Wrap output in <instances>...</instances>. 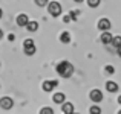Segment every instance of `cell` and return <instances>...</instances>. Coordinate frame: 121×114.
<instances>
[{
	"label": "cell",
	"instance_id": "14",
	"mask_svg": "<svg viewBox=\"0 0 121 114\" xmlns=\"http://www.w3.org/2000/svg\"><path fill=\"white\" fill-rule=\"evenodd\" d=\"M112 44L113 47H117V49H118V47H121V37H113L112 38Z\"/></svg>",
	"mask_w": 121,
	"mask_h": 114
},
{
	"label": "cell",
	"instance_id": "25",
	"mask_svg": "<svg viewBox=\"0 0 121 114\" xmlns=\"http://www.w3.org/2000/svg\"><path fill=\"white\" fill-rule=\"evenodd\" d=\"M3 37V32H2V29H0V38H2Z\"/></svg>",
	"mask_w": 121,
	"mask_h": 114
},
{
	"label": "cell",
	"instance_id": "13",
	"mask_svg": "<svg viewBox=\"0 0 121 114\" xmlns=\"http://www.w3.org/2000/svg\"><path fill=\"white\" fill-rule=\"evenodd\" d=\"M60 41H61V43H69V41H71V35H69V32H63L61 35H60Z\"/></svg>",
	"mask_w": 121,
	"mask_h": 114
},
{
	"label": "cell",
	"instance_id": "8",
	"mask_svg": "<svg viewBox=\"0 0 121 114\" xmlns=\"http://www.w3.org/2000/svg\"><path fill=\"white\" fill-rule=\"evenodd\" d=\"M100 38H101V41H103L104 44H110V43H112V38H113V37L106 30V32H103V35H101Z\"/></svg>",
	"mask_w": 121,
	"mask_h": 114
},
{
	"label": "cell",
	"instance_id": "16",
	"mask_svg": "<svg viewBox=\"0 0 121 114\" xmlns=\"http://www.w3.org/2000/svg\"><path fill=\"white\" fill-rule=\"evenodd\" d=\"M87 5L91 6V8H97V6L100 5V0H87Z\"/></svg>",
	"mask_w": 121,
	"mask_h": 114
},
{
	"label": "cell",
	"instance_id": "3",
	"mask_svg": "<svg viewBox=\"0 0 121 114\" xmlns=\"http://www.w3.org/2000/svg\"><path fill=\"white\" fill-rule=\"evenodd\" d=\"M0 108H3V110H11L12 108V99L11 97H2L0 99Z\"/></svg>",
	"mask_w": 121,
	"mask_h": 114
},
{
	"label": "cell",
	"instance_id": "11",
	"mask_svg": "<svg viewBox=\"0 0 121 114\" xmlns=\"http://www.w3.org/2000/svg\"><path fill=\"white\" fill-rule=\"evenodd\" d=\"M63 113L65 114H72L74 113V105H72V103H65V105H63Z\"/></svg>",
	"mask_w": 121,
	"mask_h": 114
},
{
	"label": "cell",
	"instance_id": "27",
	"mask_svg": "<svg viewBox=\"0 0 121 114\" xmlns=\"http://www.w3.org/2000/svg\"><path fill=\"white\" fill-rule=\"evenodd\" d=\"M0 18H2V9H0Z\"/></svg>",
	"mask_w": 121,
	"mask_h": 114
},
{
	"label": "cell",
	"instance_id": "1",
	"mask_svg": "<svg viewBox=\"0 0 121 114\" xmlns=\"http://www.w3.org/2000/svg\"><path fill=\"white\" fill-rule=\"evenodd\" d=\"M57 73H58L61 78H69L74 73V65L69 61H61L58 65H57Z\"/></svg>",
	"mask_w": 121,
	"mask_h": 114
},
{
	"label": "cell",
	"instance_id": "5",
	"mask_svg": "<svg viewBox=\"0 0 121 114\" xmlns=\"http://www.w3.org/2000/svg\"><path fill=\"white\" fill-rule=\"evenodd\" d=\"M98 29H101V30H109L110 29V21L107 20V18H101V20L98 21Z\"/></svg>",
	"mask_w": 121,
	"mask_h": 114
},
{
	"label": "cell",
	"instance_id": "21",
	"mask_svg": "<svg viewBox=\"0 0 121 114\" xmlns=\"http://www.w3.org/2000/svg\"><path fill=\"white\" fill-rule=\"evenodd\" d=\"M32 44H34V41H32V40H25L23 47H26V46H32Z\"/></svg>",
	"mask_w": 121,
	"mask_h": 114
},
{
	"label": "cell",
	"instance_id": "12",
	"mask_svg": "<svg viewBox=\"0 0 121 114\" xmlns=\"http://www.w3.org/2000/svg\"><path fill=\"white\" fill-rule=\"evenodd\" d=\"M54 102L55 103H63L65 102V94L63 93H57L55 96H54Z\"/></svg>",
	"mask_w": 121,
	"mask_h": 114
},
{
	"label": "cell",
	"instance_id": "4",
	"mask_svg": "<svg viewBox=\"0 0 121 114\" xmlns=\"http://www.w3.org/2000/svg\"><path fill=\"white\" fill-rule=\"evenodd\" d=\"M89 97H91L94 102H101V100H103V93H101L100 90H92L91 94H89Z\"/></svg>",
	"mask_w": 121,
	"mask_h": 114
},
{
	"label": "cell",
	"instance_id": "6",
	"mask_svg": "<svg viewBox=\"0 0 121 114\" xmlns=\"http://www.w3.org/2000/svg\"><path fill=\"white\" fill-rule=\"evenodd\" d=\"M57 85H58V82H57V81H46L43 84V90L44 91H52Z\"/></svg>",
	"mask_w": 121,
	"mask_h": 114
},
{
	"label": "cell",
	"instance_id": "2",
	"mask_svg": "<svg viewBox=\"0 0 121 114\" xmlns=\"http://www.w3.org/2000/svg\"><path fill=\"white\" fill-rule=\"evenodd\" d=\"M48 11H49V14L52 15V17H58V15L61 14V5H60L58 2H51L49 5H48Z\"/></svg>",
	"mask_w": 121,
	"mask_h": 114
},
{
	"label": "cell",
	"instance_id": "20",
	"mask_svg": "<svg viewBox=\"0 0 121 114\" xmlns=\"http://www.w3.org/2000/svg\"><path fill=\"white\" fill-rule=\"evenodd\" d=\"M35 3L39 6H46L48 5V0H35Z\"/></svg>",
	"mask_w": 121,
	"mask_h": 114
},
{
	"label": "cell",
	"instance_id": "18",
	"mask_svg": "<svg viewBox=\"0 0 121 114\" xmlns=\"http://www.w3.org/2000/svg\"><path fill=\"white\" fill-rule=\"evenodd\" d=\"M40 113H41V114H52L54 110H52V108H48V106H46V108H43Z\"/></svg>",
	"mask_w": 121,
	"mask_h": 114
},
{
	"label": "cell",
	"instance_id": "26",
	"mask_svg": "<svg viewBox=\"0 0 121 114\" xmlns=\"http://www.w3.org/2000/svg\"><path fill=\"white\" fill-rule=\"evenodd\" d=\"M74 2H77V3H81V2H83V0H74Z\"/></svg>",
	"mask_w": 121,
	"mask_h": 114
},
{
	"label": "cell",
	"instance_id": "22",
	"mask_svg": "<svg viewBox=\"0 0 121 114\" xmlns=\"http://www.w3.org/2000/svg\"><path fill=\"white\" fill-rule=\"evenodd\" d=\"M63 20H65V23H69V20H71V17H68V15H66V17L63 18Z\"/></svg>",
	"mask_w": 121,
	"mask_h": 114
},
{
	"label": "cell",
	"instance_id": "19",
	"mask_svg": "<svg viewBox=\"0 0 121 114\" xmlns=\"http://www.w3.org/2000/svg\"><path fill=\"white\" fill-rule=\"evenodd\" d=\"M113 72H115V68H113L112 65H107V67H106V73H109V75H113Z\"/></svg>",
	"mask_w": 121,
	"mask_h": 114
},
{
	"label": "cell",
	"instance_id": "9",
	"mask_svg": "<svg viewBox=\"0 0 121 114\" xmlns=\"http://www.w3.org/2000/svg\"><path fill=\"white\" fill-rule=\"evenodd\" d=\"M106 88L109 93H115V91H118V85L115 84V82H107L106 84Z\"/></svg>",
	"mask_w": 121,
	"mask_h": 114
},
{
	"label": "cell",
	"instance_id": "24",
	"mask_svg": "<svg viewBox=\"0 0 121 114\" xmlns=\"http://www.w3.org/2000/svg\"><path fill=\"white\" fill-rule=\"evenodd\" d=\"M118 103H120V105H121V96L118 97Z\"/></svg>",
	"mask_w": 121,
	"mask_h": 114
},
{
	"label": "cell",
	"instance_id": "15",
	"mask_svg": "<svg viewBox=\"0 0 121 114\" xmlns=\"http://www.w3.org/2000/svg\"><path fill=\"white\" fill-rule=\"evenodd\" d=\"M25 53H26V55H34V53H35V46H26L25 47Z\"/></svg>",
	"mask_w": 121,
	"mask_h": 114
},
{
	"label": "cell",
	"instance_id": "10",
	"mask_svg": "<svg viewBox=\"0 0 121 114\" xmlns=\"http://www.w3.org/2000/svg\"><path fill=\"white\" fill-rule=\"evenodd\" d=\"M26 27H28L29 32H35V30L39 29V23H37V21H29V23L26 24Z\"/></svg>",
	"mask_w": 121,
	"mask_h": 114
},
{
	"label": "cell",
	"instance_id": "23",
	"mask_svg": "<svg viewBox=\"0 0 121 114\" xmlns=\"http://www.w3.org/2000/svg\"><path fill=\"white\" fill-rule=\"evenodd\" d=\"M118 55L121 56V47H118Z\"/></svg>",
	"mask_w": 121,
	"mask_h": 114
},
{
	"label": "cell",
	"instance_id": "7",
	"mask_svg": "<svg viewBox=\"0 0 121 114\" xmlns=\"http://www.w3.org/2000/svg\"><path fill=\"white\" fill-rule=\"evenodd\" d=\"M28 23H29V18H28L26 14H20L17 17V24L18 26H26Z\"/></svg>",
	"mask_w": 121,
	"mask_h": 114
},
{
	"label": "cell",
	"instance_id": "17",
	"mask_svg": "<svg viewBox=\"0 0 121 114\" xmlns=\"http://www.w3.org/2000/svg\"><path fill=\"white\" fill-rule=\"evenodd\" d=\"M91 113H92V114H100V113H101V108H100V106H97V105H94V106L91 108Z\"/></svg>",
	"mask_w": 121,
	"mask_h": 114
}]
</instances>
